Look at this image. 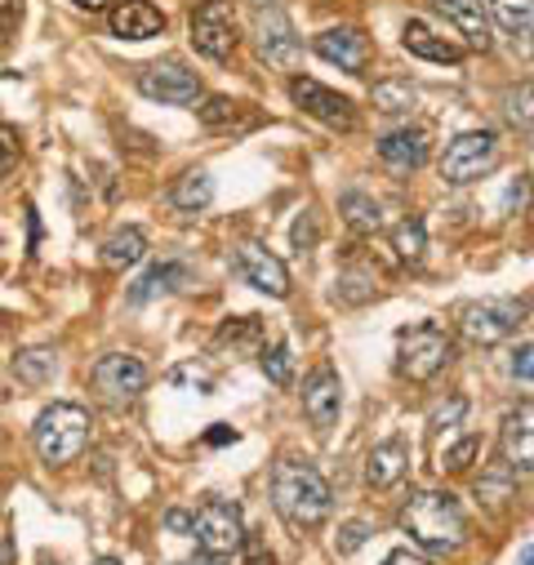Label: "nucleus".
<instances>
[{"label": "nucleus", "instance_id": "1", "mask_svg": "<svg viewBox=\"0 0 534 565\" xmlns=\"http://www.w3.org/2000/svg\"><path fill=\"white\" fill-rule=\"evenodd\" d=\"M400 530L432 556H455L472 534L468 516L450 490H419L406 508H400Z\"/></svg>", "mask_w": 534, "mask_h": 565}, {"label": "nucleus", "instance_id": "2", "mask_svg": "<svg viewBox=\"0 0 534 565\" xmlns=\"http://www.w3.org/2000/svg\"><path fill=\"white\" fill-rule=\"evenodd\" d=\"M273 508L290 530H317L330 516L334 494L330 481L308 459H281L273 472Z\"/></svg>", "mask_w": 534, "mask_h": 565}, {"label": "nucleus", "instance_id": "3", "mask_svg": "<svg viewBox=\"0 0 534 565\" xmlns=\"http://www.w3.org/2000/svg\"><path fill=\"white\" fill-rule=\"evenodd\" d=\"M89 428L94 418L85 405H72V401H54L36 414L32 423V441H36V455L50 463V468H63V463H76L89 446Z\"/></svg>", "mask_w": 534, "mask_h": 565}, {"label": "nucleus", "instance_id": "4", "mask_svg": "<svg viewBox=\"0 0 534 565\" xmlns=\"http://www.w3.org/2000/svg\"><path fill=\"white\" fill-rule=\"evenodd\" d=\"M450 356H455V343L437 321H419L396 334V370L410 383H432L450 365Z\"/></svg>", "mask_w": 534, "mask_h": 565}, {"label": "nucleus", "instance_id": "5", "mask_svg": "<svg viewBox=\"0 0 534 565\" xmlns=\"http://www.w3.org/2000/svg\"><path fill=\"white\" fill-rule=\"evenodd\" d=\"M494 166H499V138H494L490 129H468V134H459L455 143L446 148V157H441V179H446L450 188H468V183L485 179Z\"/></svg>", "mask_w": 534, "mask_h": 565}, {"label": "nucleus", "instance_id": "6", "mask_svg": "<svg viewBox=\"0 0 534 565\" xmlns=\"http://www.w3.org/2000/svg\"><path fill=\"white\" fill-rule=\"evenodd\" d=\"M521 317H525V308L516 299H477V303L459 308V330L472 348H494L516 334Z\"/></svg>", "mask_w": 534, "mask_h": 565}, {"label": "nucleus", "instance_id": "7", "mask_svg": "<svg viewBox=\"0 0 534 565\" xmlns=\"http://www.w3.org/2000/svg\"><path fill=\"white\" fill-rule=\"evenodd\" d=\"M94 392L107 401V405H129L134 396H139L148 387V365L134 356V352H107L94 374H89Z\"/></svg>", "mask_w": 534, "mask_h": 565}, {"label": "nucleus", "instance_id": "8", "mask_svg": "<svg viewBox=\"0 0 534 565\" xmlns=\"http://www.w3.org/2000/svg\"><path fill=\"white\" fill-rule=\"evenodd\" d=\"M290 98H295L312 120H321V125H330V129H343V134L356 129V103H352L348 94H339V89L312 81V76H295V81H290Z\"/></svg>", "mask_w": 534, "mask_h": 565}, {"label": "nucleus", "instance_id": "9", "mask_svg": "<svg viewBox=\"0 0 534 565\" xmlns=\"http://www.w3.org/2000/svg\"><path fill=\"white\" fill-rule=\"evenodd\" d=\"M192 534H196L201 552H210V556L241 552V539H245L241 508H236V503H223V499H210V503L192 516Z\"/></svg>", "mask_w": 534, "mask_h": 565}, {"label": "nucleus", "instance_id": "10", "mask_svg": "<svg viewBox=\"0 0 534 565\" xmlns=\"http://www.w3.org/2000/svg\"><path fill=\"white\" fill-rule=\"evenodd\" d=\"M192 45L196 54L223 63L236 50V14H232V0H205V6L192 14Z\"/></svg>", "mask_w": 534, "mask_h": 565}, {"label": "nucleus", "instance_id": "11", "mask_svg": "<svg viewBox=\"0 0 534 565\" xmlns=\"http://www.w3.org/2000/svg\"><path fill=\"white\" fill-rule=\"evenodd\" d=\"M139 89L152 98V103H170V107H192L201 103L205 85L196 72H188L183 63H152L139 72Z\"/></svg>", "mask_w": 534, "mask_h": 565}, {"label": "nucleus", "instance_id": "12", "mask_svg": "<svg viewBox=\"0 0 534 565\" xmlns=\"http://www.w3.org/2000/svg\"><path fill=\"white\" fill-rule=\"evenodd\" d=\"M254 32H258V54L267 58V63H277V67H295V58H299V36H295V23L286 19V10L281 6H258L254 10Z\"/></svg>", "mask_w": 534, "mask_h": 565}, {"label": "nucleus", "instance_id": "13", "mask_svg": "<svg viewBox=\"0 0 534 565\" xmlns=\"http://www.w3.org/2000/svg\"><path fill=\"white\" fill-rule=\"evenodd\" d=\"M303 414H308V423L317 433H330L334 423H339V409H343V383H339V374L330 370V365H321V370H312L308 379H303Z\"/></svg>", "mask_w": 534, "mask_h": 565}, {"label": "nucleus", "instance_id": "14", "mask_svg": "<svg viewBox=\"0 0 534 565\" xmlns=\"http://www.w3.org/2000/svg\"><path fill=\"white\" fill-rule=\"evenodd\" d=\"M236 267H241V276L249 280L254 290L273 295V299H286V295H290V271H286V263H281L277 254H267L263 245L245 241V245L236 249Z\"/></svg>", "mask_w": 534, "mask_h": 565}, {"label": "nucleus", "instance_id": "15", "mask_svg": "<svg viewBox=\"0 0 534 565\" xmlns=\"http://www.w3.org/2000/svg\"><path fill=\"white\" fill-rule=\"evenodd\" d=\"M312 50L325 58V63H334V67H343V72H365V63H370V36L361 32V28H325L317 41H312Z\"/></svg>", "mask_w": 534, "mask_h": 565}, {"label": "nucleus", "instance_id": "16", "mask_svg": "<svg viewBox=\"0 0 534 565\" xmlns=\"http://www.w3.org/2000/svg\"><path fill=\"white\" fill-rule=\"evenodd\" d=\"M441 19L463 36V50H490V19H485V0H432Z\"/></svg>", "mask_w": 534, "mask_h": 565}, {"label": "nucleus", "instance_id": "17", "mask_svg": "<svg viewBox=\"0 0 534 565\" xmlns=\"http://www.w3.org/2000/svg\"><path fill=\"white\" fill-rule=\"evenodd\" d=\"M378 157H383L387 170L410 174V170H419L428 161V134L415 129V125H400V129H392V134L378 138Z\"/></svg>", "mask_w": 534, "mask_h": 565}, {"label": "nucleus", "instance_id": "18", "mask_svg": "<svg viewBox=\"0 0 534 565\" xmlns=\"http://www.w3.org/2000/svg\"><path fill=\"white\" fill-rule=\"evenodd\" d=\"M161 32H165V14L152 0H120L111 10V36H120V41H152Z\"/></svg>", "mask_w": 534, "mask_h": 565}, {"label": "nucleus", "instance_id": "19", "mask_svg": "<svg viewBox=\"0 0 534 565\" xmlns=\"http://www.w3.org/2000/svg\"><path fill=\"white\" fill-rule=\"evenodd\" d=\"M530 405H521V409H512L508 418H503V428H499V446H503V463L512 468V472H530L534 468V441H530Z\"/></svg>", "mask_w": 534, "mask_h": 565}, {"label": "nucleus", "instance_id": "20", "mask_svg": "<svg viewBox=\"0 0 534 565\" xmlns=\"http://www.w3.org/2000/svg\"><path fill=\"white\" fill-rule=\"evenodd\" d=\"M400 45H406L415 58H428V63H463V45L459 41H450V36H441V32H432L428 23H419V19H410L406 23V32H400Z\"/></svg>", "mask_w": 534, "mask_h": 565}, {"label": "nucleus", "instance_id": "21", "mask_svg": "<svg viewBox=\"0 0 534 565\" xmlns=\"http://www.w3.org/2000/svg\"><path fill=\"white\" fill-rule=\"evenodd\" d=\"M406 468H410L406 441H383V446H374L370 459H365V486H370V490H392L400 477H406Z\"/></svg>", "mask_w": 534, "mask_h": 565}, {"label": "nucleus", "instance_id": "22", "mask_svg": "<svg viewBox=\"0 0 534 565\" xmlns=\"http://www.w3.org/2000/svg\"><path fill=\"white\" fill-rule=\"evenodd\" d=\"M103 267L107 271H125V267H134V263H143L148 258V236L139 232V227H120V232H111L107 241H103Z\"/></svg>", "mask_w": 534, "mask_h": 565}, {"label": "nucleus", "instance_id": "23", "mask_svg": "<svg viewBox=\"0 0 534 565\" xmlns=\"http://www.w3.org/2000/svg\"><path fill=\"white\" fill-rule=\"evenodd\" d=\"M183 280H188V267H183V263H157V267L139 280V286L129 290V303H134V308H143V303H152L157 295H174Z\"/></svg>", "mask_w": 534, "mask_h": 565}, {"label": "nucleus", "instance_id": "24", "mask_svg": "<svg viewBox=\"0 0 534 565\" xmlns=\"http://www.w3.org/2000/svg\"><path fill=\"white\" fill-rule=\"evenodd\" d=\"M210 201H214V179H210L205 170H188V174L170 188V205H174L179 214H201Z\"/></svg>", "mask_w": 534, "mask_h": 565}, {"label": "nucleus", "instance_id": "25", "mask_svg": "<svg viewBox=\"0 0 534 565\" xmlns=\"http://www.w3.org/2000/svg\"><path fill=\"white\" fill-rule=\"evenodd\" d=\"M378 295V276H374V267H348V271H339V280H334V303H343V308H361V303H370Z\"/></svg>", "mask_w": 534, "mask_h": 565}, {"label": "nucleus", "instance_id": "26", "mask_svg": "<svg viewBox=\"0 0 534 565\" xmlns=\"http://www.w3.org/2000/svg\"><path fill=\"white\" fill-rule=\"evenodd\" d=\"M54 370H58V352L54 348H28V352L14 356V374L28 387H45L54 379Z\"/></svg>", "mask_w": 534, "mask_h": 565}, {"label": "nucleus", "instance_id": "27", "mask_svg": "<svg viewBox=\"0 0 534 565\" xmlns=\"http://www.w3.org/2000/svg\"><path fill=\"white\" fill-rule=\"evenodd\" d=\"M339 214L348 218L352 232H378L383 227V205L374 196H365V192H343Z\"/></svg>", "mask_w": 534, "mask_h": 565}, {"label": "nucleus", "instance_id": "28", "mask_svg": "<svg viewBox=\"0 0 534 565\" xmlns=\"http://www.w3.org/2000/svg\"><path fill=\"white\" fill-rule=\"evenodd\" d=\"M196 116H201L205 129H236V125H245V103H236V98H227V94H210V98L196 107Z\"/></svg>", "mask_w": 534, "mask_h": 565}, {"label": "nucleus", "instance_id": "29", "mask_svg": "<svg viewBox=\"0 0 534 565\" xmlns=\"http://www.w3.org/2000/svg\"><path fill=\"white\" fill-rule=\"evenodd\" d=\"M490 10H494V19H499L503 32H512V36H530L534 0H490Z\"/></svg>", "mask_w": 534, "mask_h": 565}, {"label": "nucleus", "instance_id": "30", "mask_svg": "<svg viewBox=\"0 0 534 565\" xmlns=\"http://www.w3.org/2000/svg\"><path fill=\"white\" fill-rule=\"evenodd\" d=\"M392 249L406 258V263H419L424 249H428V232H424V218H406V223H396L392 232Z\"/></svg>", "mask_w": 534, "mask_h": 565}, {"label": "nucleus", "instance_id": "31", "mask_svg": "<svg viewBox=\"0 0 534 565\" xmlns=\"http://www.w3.org/2000/svg\"><path fill=\"white\" fill-rule=\"evenodd\" d=\"M512 490H516V472H512L508 463H499L494 472H485V477L477 481V499H485L490 508H503V503L512 499Z\"/></svg>", "mask_w": 534, "mask_h": 565}, {"label": "nucleus", "instance_id": "32", "mask_svg": "<svg viewBox=\"0 0 534 565\" xmlns=\"http://www.w3.org/2000/svg\"><path fill=\"white\" fill-rule=\"evenodd\" d=\"M374 107L378 111H410L415 107V85L410 81H378L374 85Z\"/></svg>", "mask_w": 534, "mask_h": 565}, {"label": "nucleus", "instance_id": "33", "mask_svg": "<svg viewBox=\"0 0 534 565\" xmlns=\"http://www.w3.org/2000/svg\"><path fill=\"white\" fill-rule=\"evenodd\" d=\"M263 374L273 379L277 387H290V383H295V361H290V343H273V348H263Z\"/></svg>", "mask_w": 534, "mask_h": 565}, {"label": "nucleus", "instance_id": "34", "mask_svg": "<svg viewBox=\"0 0 534 565\" xmlns=\"http://www.w3.org/2000/svg\"><path fill=\"white\" fill-rule=\"evenodd\" d=\"M19 161H23V138H19V129L0 125V179H10V174L19 170Z\"/></svg>", "mask_w": 534, "mask_h": 565}, {"label": "nucleus", "instance_id": "35", "mask_svg": "<svg viewBox=\"0 0 534 565\" xmlns=\"http://www.w3.org/2000/svg\"><path fill=\"white\" fill-rule=\"evenodd\" d=\"M227 343H232V352H236L241 343H258V317H241V321L223 326L218 339H214V348H227Z\"/></svg>", "mask_w": 534, "mask_h": 565}, {"label": "nucleus", "instance_id": "36", "mask_svg": "<svg viewBox=\"0 0 534 565\" xmlns=\"http://www.w3.org/2000/svg\"><path fill=\"white\" fill-rule=\"evenodd\" d=\"M477 455H481V441H477V437H463V441H455V446L441 455V468H446V472H468V468L477 463Z\"/></svg>", "mask_w": 534, "mask_h": 565}, {"label": "nucleus", "instance_id": "37", "mask_svg": "<svg viewBox=\"0 0 534 565\" xmlns=\"http://www.w3.org/2000/svg\"><path fill=\"white\" fill-rule=\"evenodd\" d=\"M370 534H374V530H370L365 521H348V525L339 530V556H352V552H361Z\"/></svg>", "mask_w": 534, "mask_h": 565}, {"label": "nucleus", "instance_id": "38", "mask_svg": "<svg viewBox=\"0 0 534 565\" xmlns=\"http://www.w3.org/2000/svg\"><path fill=\"white\" fill-rule=\"evenodd\" d=\"M463 409H468V401L463 396H450V405H437L428 423H432V428H455V423L463 418Z\"/></svg>", "mask_w": 534, "mask_h": 565}, {"label": "nucleus", "instance_id": "39", "mask_svg": "<svg viewBox=\"0 0 534 565\" xmlns=\"http://www.w3.org/2000/svg\"><path fill=\"white\" fill-rule=\"evenodd\" d=\"M241 547H245V565H273V552H267V543H263V539L245 534V539H241Z\"/></svg>", "mask_w": 534, "mask_h": 565}, {"label": "nucleus", "instance_id": "40", "mask_svg": "<svg viewBox=\"0 0 534 565\" xmlns=\"http://www.w3.org/2000/svg\"><path fill=\"white\" fill-rule=\"evenodd\" d=\"M508 116L521 120V129H530V85H521V94L508 98Z\"/></svg>", "mask_w": 534, "mask_h": 565}, {"label": "nucleus", "instance_id": "41", "mask_svg": "<svg viewBox=\"0 0 534 565\" xmlns=\"http://www.w3.org/2000/svg\"><path fill=\"white\" fill-rule=\"evenodd\" d=\"M512 374H516L521 383H530V343L516 348V356H512Z\"/></svg>", "mask_w": 534, "mask_h": 565}, {"label": "nucleus", "instance_id": "42", "mask_svg": "<svg viewBox=\"0 0 534 565\" xmlns=\"http://www.w3.org/2000/svg\"><path fill=\"white\" fill-rule=\"evenodd\" d=\"M383 565H428V561H424L419 552H410V547H396V552H392Z\"/></svg>", "mask_w": 534, "mask_h": 565}, {"label": "nucleus", "instance_id": "43", "mask_svg": "<svg viewBox=\"0 0 534 565\" xmlns=\"http://www.w3.org/2000/svg\"><path fill=\"white\" fill-rule=\"evenodd\" d=\"M312 241H317V227H312V218H308V223L299 218V223H295V245H299V249H308Z\"/></svg>", "mask_w": 534, "mask_h": 565}, {"label": "nucleus", "instance_id": "44", "mask_svg": "<svg viewBox=\"0 0 534 565\" xmlns=\"http://www.w3.org/2000/svg\"><path fill=\"white\" fill-rule=\"evenodd\" d=\"M10 23H14V0H0V36L10 32Z\"/></svg>", "mask_w": 534, "mask_h": 565}, {"label": "nucleus", "instance_id": "45", "mask_svg": "<svg viewBox=\"0 0 534 565\" xmlns=\"http://www.w3.org/2000/svg\"><path fill=\"white\" fill-rule=\"evenodd\" d=\"M165 525H170V530H188V534H192V516H188V512H170V516H165Z\"/></svg>", "mask_w": 534, "mask_h": 565}, {"label": "nucleus", "instance_id": "46", "mask_svg": "<svg viewBox=\"0 0 534 565\" xmlns=\"http://www.w3.org/2000/svg\"><path fill=\"white\" fill-rule=\"evenodd\" d=\"M210 441H214V446H223V441H236V433H232V428H223V423H218V428L210 433Z\"/></svg>", "mask_w": 534, "mask_h": 565}, {"label": "nucleus", "instance_id": "47", "mask_svg": "<svg viewBox=\"0 0 534 565\" xmlns=\"http://www.w3.org/2000/svg\"><path fill=\"white\" fill-rule=\"evenodd\" d=\"M183 565H223L218 556H210V552H201V556H192V561H183Z\"/></svg>", "mask_w": 534, "mask_h": 565}, {"label": "nucleus", "instance_id": "48", "mask_svg": "<svg viewBox=\"0 0 534 565\" xmlns=\"http://www.w3.org/2000/svg\"><path fill=\"white\" fill-rule=\"evenodd\" d=\"M76 6H81V10H107L111 0H76Z\"/></svg>", "mask_w": 534, "mask_h": 565}, {"label": "nucleus", "instance_id": "49", "mask_svg": "<svg viewBox=\"0 0 534 565\" xmlns=\"http://www.w3.org/2000/svg\"><path fill=\"white\" fill-rule=\"evenodd\" d=\"M521 565H534V547L525 543V552H521Z\"/></svg>", "mask_w": 534, "mask_h": 565}, {"label": "nucleus", "instance_id": "50", "mask_svg": "<svg viewBox=\"0 0 534 565\" xmlns=\"http://www.w3.org/2000/svg\"><path fill=\"white\" fill-rule=\"evenodd\" d=\"M94 565H120V561H116V556H98Z\"/></svg>", "mask_w": 534, "mask_h": 565}]
</instances>
